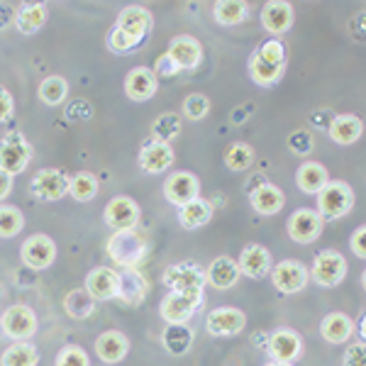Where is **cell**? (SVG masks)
<instances>
[{"label":"cell","mask_w":366,"mask_h":366,"mask_svg":"<svg viewBox=\"0 0 366 366\" xmlns=\"http://www.w3.org/2000/svg\"><path fill=\"white\" fill-rule=\"evenodd\" d=\"M108 257L120 269H137L147 257V242L137 229H117L108 239Z\"/></svg>","instance_id":"cell-1"},{"label":"cell","mask_w":366,"mask_h":366,"mask_svg":"<svg viewBox=\"0 0 366 366\" xmlns=\"http://www.w3.org/2000/svg\"><path fill=\"white\" fill-rule=\"evenodd\" d=\"M354 208V191L350 183L345 181H327L322 186V191L317 193V215L322 217V222L327 220H340V217L350 215Z\"/></svg>","instance_id":"cell-2"},{"label":"cell","mask_w":366,"mask_h":366,"mask_svg":"<svg viewBox=\"0 0 366 366\" xmlns=\"http://www.w3.org/2000/svg\"><path fill=\"white\" fill-rule=\"evenodd\" d=\"M203 303V293H176L169 291L162 298L159 315L167 325H188Z\"/></svg>","instance_id":"cell-3"},{"label":"cell","mask_w":366,"mask_h":366,"mask_svg":"<svg viewBox=\"0 0 366 366\" xmlns=\"http://www.w3.org/2000/svg\"><path fill=\"white\" fill-rule=\"evenodd\" d=\"M29 159H32V144L22 132H8L0 139V171L15 179L17 174L25 171Z\"/></svg>","instance_id":"cell-4"},{"label":"cell","mask_w":366,"mask_h":366,"mask_svg":"<svg viewBox=\"0 0 366 366\" xmlns=\"http://www.w3.org/2000/svg\"><path fill=\"white\" fill-rule=\"evenodd\" d=\"M308 271H310V279L315 281L317 286L335 288L347 279L350 267H347V259L342 257L340 252L327 249V252H320L315 259H312V267Z\"/></svg>","instance_id":"cell-5"},{"label":"cell","mask_w":366,"mask_h":366,"mask_svg":"<svg viewBox=\"0 0 366 366\" xmlns=\"http://www.w3.org/2000/svg\"><path fill=\"white\" fill-rule=\"evenodd\" d=\"M164 283L176 293H203L208 281H205L203 267L196 262H179L164 271Z\"/></svg>","instance_id":"cell-6"},{"label":"cell","mask_w":366,"mask_h":366,"mask_svg":"<svg viewBox=\"0 0 366 366\" xmlns=\"http://www.w3.org/2000/svg\"><path fill=\"white\" fill-rule=\"evenodd\" d=\"M269 276H271V283H274L276 291L286 293V296L300 293L310 281L308 267H305L303 262H296V259H283V262H279L276 267H271Z\"/></svg>","instance_id":"cell-7"},{"label":"cell","mask_w":366,"mask_h":366,"mask_svg":"<svg viewBox=\"0 0 366 366\" xmlns=\"http://www.w3.org/2000/svg\"><path fill=\"white\" fill-rule=\"evenodd\" d=\"M0 327L8 337H13L15 342H27L34 337L37 332V315L32 312V308L27 305H13L3 312L0 317Z\"/></svg>","instance_id":"cell-8"},{"label":"cell","mask_w":366,"mask_h":366,"mask_svg":"<svg viewBox=\"0 0 366 366\" xmlns=\"http://www.w3.org/2000/svg\"><path fill=\"white\" fill-rule=\"evenodd\" d=\"M20 259H22V264H25L27 269H32V271L49 269L51 264H54V259H56L54 239L46 237V234H32V237H27L25 244H22Z\"/></svg>","instance_id":"cell-9"},{"label":"cell","mask_w":366,"mask_h":366,"mask_svg":"<svg viewBox=\"0 0 366 366\" xmlns=\"http://www.w3.org/2000/svg\"><path fill=\"white\" fill-rule=\"evenodd\" d=\"M69 181L71 176L66 171L61 169H42L34 174L32 183H29V188H32V196H37L39 200H59L64 198L69 193Z\"/></svg>","instance_id":"cell-10"},{"label":"cell","mask_w":366,"mask_h":366,"mask_svg":"<svg viewBox=\"0 0 366 366\" xmlns=\"http://www.w3.org/2000/svg\"><path fill=\"white\" fill-rule=\"evenodd\" d=\"M147 293H149V281L144 279L139 269H120L117 271V293L115 298L120 303L129 305V308H137L144 303Z\"/></svg>","instance_id":"cell-11"},{"label":"cell","mask_w":366,"mask_h":366,"mask_svg":"<svg viewBox=\"0 0 366 366\" xmlns=\"http://www.w3.org/2000/svg\"><path fill=\"white\" fill-rule=\"evenodd\" d=\"M267 352H269L271 362L293 364L300 354H303V340H300V335L293 332V330L281 327V330H276V332L269 335Z\"/></svg>","instance_id":"cell-12"},{"label":"cell","mask_w":366,"mask_h":366,"mask_svg":"<svg viewBox=\"0 0 366 366\" xmlns=\"http://www.w3.org/2000/svg\"><path fill=\"white\" fill-rule=\"evenodd\" d=\"M205 327H208L212 337H234L247 327V315L239 308H229V305L215 308L208 312Z\"/></svg>","instance_id":"cell-13"},{"label":"cell","mask_w":366,"mask_h":366,"mask_svg":"<svg viewBox=\"0 0 366 366\" xmlns=\"http://www.w3.org/2000/svg\"><path fill=\"white\" fill-rule=\"evenodd\" d=\"M103 220L110 229H134L139 225V205L127 196H117L105 205Z\"/></svg>","instance_id":"cell-14"},{"label":"cell","mask_w":366,"mask_h":366,"mask_svg":"<svg viewBox=\"0 0 366 366\" xmlns=\"http://www.w3.org/2000/svg\"><path fill=\"white\" fill-rule=\"evenodd\" d=\"M322 217L310 208H300L288 220V237L298 244H312L322 234Z\"/></svg>","instance_id":"cell-15"},{"label":"cell","mask_w":366,"mask_h":366,"mask_svg":"<svg viewBox=\"0 0 366 366\" xmlns=\"http://www.w3.org/2000/svg\"><path fill=\"white\" fill-rule=\"evenodd\" d=\"M167 54L171 56V61L179 66V71H193L200 66L203 61V46L196 37L191 34H179L169 42V51Z\"/></svg>","instance_id":"cell-16"},{"label":"cell","mask_w":366,"mask_h":366,"mask_svg":"<svg viewBox=\"0 0 366 366\" xmlns=\"http://www.w3.org/2000/svg\"><path fill=\"white\" fill-rule=\"evenodd\" d=\"M139 169L144 174H162L174 164V149L167 142H157V139H147L139 147Z\"/></svg>","instance_id":"cell-17"},{"label":"cell","mask_w":366,"mask_h":366,"mask_svg":"<svg viewBox=\"0 0 366 366\" xmlns=\"http://www.w3.org/2000/svg\"><path fill=\"white\" fill-rule=\"evenodd\" d=\"M198 193H200V181L193 174H188V171H176V174H171L167 183H164V196H167L169 203H174L176 208L196 200Z\"/></svg>","instance_id":"cell-18"},{"label":"cell","mask_w":366,"mask_h":366,"mask_svg":"<svg viewBox=\"0 0 366 366\" xmlns=\"http://www.w3.org/2000/svg\"><path fill=\"white\" fill-rule=\"evenodd\" d=\"M152 22L154 20H152V13L147 8H142V5H127V8H122V13L117 15L115 27L122 29V32L129 34V37L137 39L142 44L147 34H149Z\"/></svg>","instance_id":"cell-19"},{"label":"cell","mask_w":366,"mask_h":366,"mask_svg":"<svg viewBox=\"0 0 366 366\" xmlns=\"http://www.w3.org/2000/svg\"><path fill=\"white\" fill-rule=\"evenodd\" d=\"M157 88H159V79L149 66H134L125 79L127 98L137 100V103H144V100L154 98Z\"/></svg>","instance_id":"cell-20"},{"label":"cell","mask_w":366,"mask_h":366,"mask_svg":"<svg viewBox=\"0 0 366 366\" xmlns=\"http://www.w3.org/2000/svg\"><path fill=\"white\" fill-rule=\"evenodd\" d=\"M237 267H239V274L249 276V279H264V276H269L274 264H271V254L267 247L247 244L239 254Z\"/></svg>","instance_id":"cell-21"},{"label":"cell","mask_w":366,"mask_h":366,"mask_svg":"<svg viewBox=\"0 0 366 366\" xmlns=\"http://www.w3.org/2000/svg\"><path fill=\"white\" fill-rule=\"evenodd\" d=\"M249 203L259 215H276L286 205V193L276 183L264 181L249 191Z\"/></svg>","instance_id":"cell-22"},{"label":"cell","mask_w":366,"mask_h":366,"mask_svg":"<svg viewBox=\"0 0 366 366\" xmlns=\"http://www.w3.org/2000/svg\"><path fill=\"white\" fill-rule=\"evenodd\" d=\"M239 267L234 259L229 257H217L210 262L208 271H205V281H208V286L217 288V291H227V288L237 286L239 281Z\"/></svg>","instance_id":"cell-23"},{"label":"cell","mask_w":366,"mask_h":366,"mask_svg":"<svg viewBox=\"0 0 366 366\" xmlns=\"http://www.w3.org/2000/svg\"><path fill=\"white\" fill-rule=\"evenodd\" d=\"M86 293L93 300H113L117 293V271L98 267L86 276Z\"/></svg>","instance_id":"cell-24"},{"label":"cell","mask_w":366,"mask_h":366,"mask_svg":"<svg viewBox=\"0 0 366 366\" xmlns=\"http://www.w3.org/2000/svg\"><path fill=\"white\" fill-rule=\"evenodd\" d=\"M293 5L283 0H271L262 10V25L269 34H283L293 25Z\"/></svg>","instance_id":"cell-25"},{"label":"cell","mask_w":366,"mask_h":366,"mask_svg":"<svg viewBox=\"0 0 366 366\" xmlns=\"http://www.w3.org/2000/svg\"><path fill=\"white\" fill-rule=\"evenodd\" d=\"M129 352V340L117 330H108L96 340V354L103 364H120Z\"/></svg>","instance_id":"cell-26"},{"label":"cell","mask_w":366,"mask_h":366,"mask_svg":"<svg viewBox=\"0 0 366 366\" xmlns=\"http://www.w3.org/2000/svg\"><path fill=\"white\" fill-rule=\"evenodd\" d=\"M46 22V5L44 3H22L15 10V29L20 34H34L44 27Z\"/></svg>","instance_id":"cell-27"},{"label":"cell","mask_w":366,"mask_h":366,"mask_svg":"<svg viewBox=\"0 0 366 366\" xmlns=\"http://www.w3.org/2000/svg\"><path fill=\"white\" fill-rule=\"evenodd\" d=\"M327 132L332 142H337L342 147H350L354 142H359V137L364 134V122L357 115H337L332 117Z\"/></svg>","instance_id":"cell-28"},{"label":"cell","mask_w":366,"mask_h":366,"mask_svg":"<svg viewBox=\"0 0 366 366\" xmlns=\"http://www.w3.org/2000/svg\"><path fill=\"white\" fill-rule=\"evenodd\" d=\"M320 332L325 342H330V345H345L354 335V322L345 312H330V315L322 317Z\"/></svg>","instance_id":"cell-29"},{"label":"cell","mask_w":366,"mask_h":366,"mask_svg":"<svg viewBox=\"0 0 366 366\" xmlns=\"http://www.w3.org/2000/svg\"><path fill=\"white\" fill-rule=\"evenodd\" d=\"M193 340H196V332L188 325H167L162 335V345L171 357L188 354V350L193 347Z\"/></svg>","instance_id":"cell-30"},{"label":"cell","mask_w":366,"mask_h":366,"mask_svg":"<svg viewBox=\"0 0 366 366\" xmlns=\"http://www.w3.org/2000/svg\"><path fill=\"white\" fill-rule=\"evenodd\" d=\"M210 220H212V205L203 198H196L179 208V222L186 229H198L208 225Z\"/></svg>","instance_id":"cell-31"},{"label":"cell","mask_w":366,"mask_h":366,"mask_svg":"<svg viewBox=\"0 0 366 366\" xmlns=\"http://www.w3.org/2000/svg\"><path fill=\"white\" fill-rule=\"evenodd\" d=\"M327 181H330L327 169L317 162H305L303 167L296 171V183L303 193H320Z\"/></svg>","instance_id":"cell-32"},{"label":"cell","mask_w":366,"mask_h":366,"mask_svg":"<svg viewBox=\"0 0 366 366\" xmlns=\"http://www.w3.org/2000/svg\"><path fill=\"white\" fill-rule=\"evenodd\" d=\"M212 15L222 27H234L249 17V3H244V0H220L212 8Z\"/></svg>","instance_id":"cell-33"},{"label":"cell","mask_w":366,"mask_h":366,"mask_svg":"<svg viewBox=\"0 0 366 366\" xmlns=\"http://www.w3.org/2000/svg\"><path fill=\"white\" fill-rule=\"evenodd\" d=\"M37 362H39V352L29 342H15L0 357V366H37Z\"/></svg>","instance_id":"cell-34"},{"label":"cell","mask_w":366,"mask_h":366,"mask_svg":"<svg viewBox=\"0 0 366 366\" xmlns=\"http://www.w3.org/2000/svg\"><path fill=\"white\" fill-rule=\"evenodd\" d=\"M283 71H286V66H279V64H267L264 59H259L257 54L249 59V76H252V81L257 86H274V84H279Z\"/></svg>","instance_id":"cell-35"},{"label":"cell","mask_w":366,"mask_h":366,"mask_svg":"<svg viewBox=\"0 0 366 366\" xmlns=\"http://www.w3.org/2000/svg\"><path fill=\"white\" fill-rule=\"evenodd\" d=\"M64 310L69 312L76 320H86L96 312V300L86 293V288H79V291H71L64 298Z\"/></svg>","instance_id":"cell-36"},{"label":"cell","mask_w":366,"mask_h":366,"mask_svg":"<svg viewBox=\"0 0 366 366\" xmlns=\"http://www.w3.org/2000/svg\"><path fill=\"white\" fill-rule=\"evenodd\" d=\"M69 193H71V198L79 200V203H88V200H93L98 196V179L93 174H88V171H81V174L71 176Z\"/></svg>","instance_id":"cell-37"},{"label":"cell","mask_w":366,"mask_h":366,"mask_svg":"<svg viewBox=\"0 0 366 366\" xmlns=\"http://www.w3.org/2000/svg\"><path fill=\"white\" fill-rule=\"evenodd\" d=\"M254 164V149L247 142H232L225 149V167L229 171H247Z\"/></svg>","instance_id":"cell-38"},{"label":"cell","mask_w":366,"mask_h":366,"mask_svg":"<svg viewBox=\"0 0 366 366\" xmlns=\"http://www.w3.org/2000/svg\"><path fill=\"white\" fill-rule=\"evenodd\" d=\"M181 132V117L176 113H162L152 122V139L157 142H169Z\"/></svg>","instance_id":"cell-39"},{"label":"cell","mask_w":366,"mask_h":366,"mask_svg":"<svg viewBox=\"0 0 366 366\" xmlns=\"http://www.w3.org/2000/svg\"><path fill=\"white\" fill-rule=\"evenodd\" d=\"M22 225H25V217H22L20 208L15 205H0V237L10 239L15 234H20Z\"/></svg>","instance_id":"cell-40"},{"label":"cell","mask_w":366,"mask_h":366,"mask_svg":"<svg viewBox=\"0 0 366 366\" xmlns=\"http://www.w3.org/2000/svg\"><path fill=\"white\" fill-rule=\"evenodd\" d=\"M66 93H69V84L61 76H49V79H44L42 84H39V98H42V103L46 105L64 103Z\"/></svg>","instance_id":"cell-41"},{"label":"cell","mask_w":366,"mask_h":366,"mask_svg":"<svg viewBox=\"0 0 366 366\" xmlns=\"http://www.w3.org/2000/svg\"><path fill=\"white\" fill-rule=\"evenodd\" d=\"M181 110L188 120H203V117L210 113V100L205 93H191V96L183 100Z\"/></svg>","instance_id":"cell-42"},{"label":"cell","mask_w":366,"mask_h":366,"mask_svg":"<svg viewBox=\"0 0 366 366\" xmlns=\"http://www.w3.org/2000/svg\"><path fill=\"white\" fill-rule=\"evenodd\" d=\"M259 59H264L267 64H279V66H286V46H283L281 39H267L257 51H254Z\"/></svg>","instance_id":"cell-43"},{"label":"cell","mask_w":366,"mask_h":366,"mask_svg":"<svg viewBox=\"0 0 366 366\" xmlns=\"http://www.w3.org/2000/svg\"><path fill=\"white\" fill-rule=\"evenodd\" d=\"M108 46H110V51H115V54H127V51L137 49L139 42L129 37V34H125L122 29L113 27L108 32Z\"/></svg>","instance_id":"cell-44"},{"label":"cell","mask_w":366,"mask_h":366,"mask_svg":"<svg viewBox=\"0 0 366 366\" xmlns=\"http://www.w3.org/2000/svg\"><path fill=\"white\" fill-rule=\"evenodd\" d=\"M56 366H91V362L81 347H64L56 354Z\"/></svg>","instance_id":"cell-45"},{"label":"cell","mask_w":366,"mask_h":366,"mask_svg":"<svg viewBox=\"0 0 366 366\" xmlns=\"http://www.w3.org/2000/svg\"><path fill=\"white\" fill-rule=\"evenodd\" d=\"M288 147H291L293 154H310L312 152V134L305 132V129H298V132H293L291 137H288Z\"/></svg>","instance_id":"cell-46"},{"label":"cell","mask_w":366,"mask_h":366,"mask_svg":"<svg viewBox=\"0 0 366 366\" xmlns=\"http://www.w3.org/2000/svg\"><path fill=\"white\" fill-rule=\"evenodd\" d=\"M342 364L345 366H366V345L364 342H354V345L347 347Z\"/></svg>","instance_id":"cell-47"},{"label":"cell","mask_w":366,"mask_h":366,"mask_svg":"<svg viewBox=\"0 0 366 366\" xmlns=\"http://www.w3.org/2000/svg\"><path fill=\"white\" fill-rule=\"evenodd\" d=\"M15 113V98L5 86H0V125L8 122Z\"/></svg>","instance_id":"cell-48"},{"label":"cell","mask_w":366,"mask_h":366,"mask_svg":"<svg viewBox=\"0 0 366 366\" xmlns=\"http://www.w3.org/2000/svg\"><path fill=\"white\" fill-rule=\"evenodd\" d=\"M350 247H352L354 257L366 259V227L364 225H359L357 229H354V234L350 239Z\"/></svg>","instance_id":"cell-49"},{"label":"cell","mask_w":366,"mask_h":366,"mask_svg":"<svg viewBox=\"0 0 366 366\" xmlns=\"http://www.w3.org/2000/svg\"><path fill=\"white\" fill-rule=\"evenodd\" d=\"M154 76H164V79H171V76H176L179 74V66H176L174 61H171V56L169 54H162L157 59V64H154Z\"/></svg>","instance_id":"cell-50"},{"label":"cell","mask_w":366,"mask_h":366,"mask_svg":"<svg viewBox=\"0 0 366 366\" xmlns=\"http://www.w3.org/2000/svg\"><path fill=\"white\" fill-rule=\"evenodd\" d=\"M15 22V10H13V5H8V3H0V32L3 29H8L10 25Z\"/></svg>","instance_id":"cell-51"},{"label":"cell","mask_w":366,"mask_h":366,"mask_svg":"<svg viewBox=\"0 0 366 366\" xmlns=\"http://www.w3.org/2000/svg\"><path fill=\"white\" fill-rule=\"evenodd\" d=\"M13 191V176H8L5 171H0V200H5Z\"/></svg>","instance_id":"cell-52"},{"label":"cell","mask_w":366,"mask_h":366,"mask_svg":"<svg viewBox=\"0 0 366 366\" xmlns=\"http://www.w3.org/2000/svg\"><path fill=\"white\" fill-rule=\"evenodd\" d=\"M267 342H269L267 332H257V335H254V345H262L259 350H267Z\"/></svg>","instance_id":"cell-53"},{"label":"cell","mask_w":366,"mask_h":366,"mask_svg":"<svg viewBox=\"0 0 366 366\" xmlns=\"http://www.w3.org/2000/svg\"><path fill=\"white\" fill-rule=\"evenodd\" d=\"M359 335H362V342L366 340V317L362 315V320H359Z\"/></svg>","instance_id":"cell-54"},{"label":"cell","mask_w":366,"mask_h":366,"mask_svg":"<svg viewBox=\"0 0 366 366\" xmlns=\"http://www.w3.org/2000/svg\"><path fill=\"white\" fill-rule=\"evenodd\" d=\"M267 366H293V364H281V362H269Z\"/></svg>","instance_id":"cell-55"}]
</instances>
